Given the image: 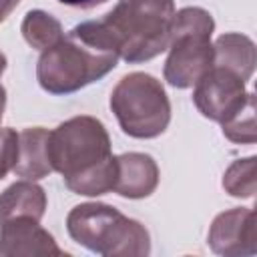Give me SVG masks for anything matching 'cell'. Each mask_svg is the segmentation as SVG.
Masks as SVG:
<instances>
[{"label": "cell", "instance_id": "12", "mask_svg": "<svg viewBox=\"0 0 257 257\" xmlns=\"http://www.w3.org/2000/svg\"><path fill=\"white\" fill-rule=\"evenodd\" d=\"M46 211V193L34 181H16L0 193V223L16 217L40 221Z\"/></svg>", "mask_w": 257, "mask_h": 257}, {"label": "cell", "instance_id": "19", "mask_svg": "<svg viewBox=\"0 0 257 257\" xmlns=\"http://www.w3.org/2000/svg\"><path fill=\"white\" fill-rule=\"evenodd\" d=\"M60 4L64 6H72V8H82V10H90V8H96L100 4H104L106 0H58Z\"/></svg>", "mask_w": 257, "mask_h": 257}, {"label": "cell", "instance_id": "5", "mask_svg": "<svg viewBox=\"0 0 257 257\" xmlns=\"http://www.w3.org/2000/svg\"><path fill=\"white\" fill-rule=\"evenodd\" d=\"M110 110L124 135L133 139H155L171 122L169 96L155 76L131 72L122 76L110 92Z\"/></svg>", "mask_w": 257, "mask_h": 257}, {"label": "cell", "instance_id": "10", "mask_svg": "<svg viewBox=\"0 0 257 257\" xmlns=\"http://www.w3.org/2000/svg\"><path fill=\"white\" fill-rule=\"evenodd\" d=\"M159 185V167L151 155L122 153L116 157L114 193L126 199H145Z\"/></svg>", "mask_w": 257, "mask_h": 257}, {"label": "cell", "instance_id": "2", "mask_svg": "<svg viewBox=\"0 0 257 257\" xmlns=\"http://www.w3.org/2000/svg\"><path fill=\"white\" fill-rule=\"evenodd\" d=\"M173 18V0H118L100 18V24L114 42L118 56L137 64L167 50Z\"/></svg>", "mask_w": 257, "mask_h": 257}, {"label": "cell", "instance_id": "22", "mask_svg": "<svg viewBox=\"0 0 257 257\" xmlns=\"http://www.w3.org/2000/svg\"><path fill=\"white\" fill-rule=\"evenodd\" d=\"M6 70V56L0 52V76H2V72Z\"/></svg>", "mask_w": 257, "mask_h": 257}, {"label": "cell", "instance_id": "20", "mask_svg": "<svg viewBox=\"0 0 257 257\" xmlns=\"http://www.w3.org/2000/svg\"><path fill=\"white\" fill-rule=\"evenodd\" d=\"M18 4H20V0H0V22H4Z\"/></svg>", "mask_w": 257, "mask_h": 257}, {"label": "cell", "instance_id": "4", "mask_svg": "<svg viewBox=\"0 0 257 257\" xmlns=\"http://www.w3.org/2000/svg\"><path fill=\"white\" fill-rule=\"evenodd\" d=\"M213 30L215 20L205 8L187 6L175 12L167 46L169 56L163 68L171 86L189 88L213 66Z\"/></svg>", "mask_w": 257, "mask_h": 257}, {"label": "cell", "instance_id": "3", "mask_svg": "<svg viewBox=\"0 0 257 257\" xmlns=\"http://www.w3.org/2000/svg\"><path fill=\"white\" fill-rule=\"evenodd\" d=\"M66 231L72 241L102 257H143L151 253V237L145 225L106 203L72 207L66 217Z\"/></svg>", "mask_w": 257, "mask_h": 257}, {"label": "cell", "instance_id": "8", "mask_svg": "<svg viewBox=\"0 0 257 257\" xmlns=\"http://www.w3.org/2000/svg\"><path fill=\"white\" fill-rule=\"evenodd\" d=\"M209 247L217 255L243 257L257 253L255 213L247 207H235L219 213L209 229Z\"/></svg>", "mask_w": 257, "mask_h": 257}, {"label": "cell", "instance_id": "14", "mask_svg": "<svg viewBox=\"0 0 257 257\" xmlns=\"http://www.w3.org/2000/svg\"><path fill=\"white\" fill-rule=\"evenodd\" d=\"M20 32H22L24 40L36 50L52 48L64 36L62 24L52 14H48L44 10L26 12V16H24V20L20 24Z\"/></svg>", "mask_w": 257, "mask_h": 257}, {"label": "cell", "instance_id": "13", "mask_svg": "<svg viewBox=\"0 0 257 257\" xmlns=\"http://www.w3.org/2000/svg\"><path fill=\"white\" fill-rule=\"evenodd\" d=\"M255 44L249 36L239 32L221 34L213 44V66L235 72L245 82L253 76L255 70Z\"/></svg>", "mask_w": 257, "mask_h": 257}, {"label": "cell", "instance_id": "15", "mask_svg": "<svg viewBox=\"0 0 257 257\" xmlns=\"http://www.w3.org/2000/svg\"><path fill=\"white\" fill-rule=\"evenodd\" d=\"M114 181H116V157H110L108 161L94 167L92 171L64 181V185L76 195L98 197V195H104V193L112 191Z\"/></svg>", "mask_w": 257, "mask_h": 257}, {"label": "cell", "instance_id": "7", "mask_svg": "<svg viewBox=\"0 0 257 257\" xmlns=\"http://www.w3.org/2000/svg\"><path fill=\"white\" fill-rule=\"evenodd\" d=\"M193 86L195 106L205 118L215 122H225L233 116L249 96L245 80L221 66H211Z\"/></svg>", "mask_w": 257, "mask_h": 257}, {"label": "cell", "instance_id": "11", "mask_svg": "<svg viewBox=\"0 0 257 257\" xmlns=\"http://www.w3.org/2000/svg\"><path fill=\"white\" fill-rule=\"evenodd\" d=\"M48 137L50 131L42 126L24 128L18 133V159L12 169L18 177L38 181L52 173L48 159Z\"/></svg>", "mask_w": 257, "mask_h": 257}, {"label": "cell", "instance_id": "17", "mask_svg": "<svg viewBox=\"0 0 257 257\" xmlns=\"http://www.w3.org/2000/svg\"><path fill=\"white\" fill-rule=\"evenodd\" d=\"M223 135L233 143H255V94L249 92L245 104L229 116L225 122H221Z\"/></svg>", "mask_w": 257, "mask_h": 257}, {"label": "cell", "instance_id": "18", "mask_svg": "<svg viewBox=\"0 0 257 257\" xmlns=\"http://www.w3.org/2000/svg\"><path fill=\"white\" fill-rule=\"evenodd\" d=\"M18 159V133L14 128H0V179H4Z\"/></svg>", "mask_w": 257, "mask_h": 257}, {"label": "cell", "instance_id": "21", "mask_svg": "<svg viewBox=\"0 0 257 257\" xmlns=\"http://www.w3.org/2000/svg\"><path fill=\"white\" fill-rule=\"evenodd\" d=\"M4 108H6V90H4V86L0 84V120H2Z\"/></svg>", "mask_w": 257, "mask_h": 257}, {"label": "cell", "instance_id": "16", "mask_svg": "<svg viewBox=\"0 0 257 257\" xmlns=\"http://www.w3.org/2000/svg\"><path fill=\"white\" fill-rule=\"evenodd\" d=\"M255 157L233 161L223 175V189L231 197L249 199L255 195Z\"/></svg>", "mask_w": 257, "mask_h": 257}, {"label": "cell", "instance_id": "6", "mask_svg": "<svg viewBox=\"0 0 257 257\" xmlns=\"http://www.w3.org/2000/svg\"><path fill=\"white\" fill-rule=\"evenodd\" d=\"M110 157V137L94 116H72L50 131L48 159L52 171L60 173L64 181L92 171Z\"/></svg>", "mask_w": 257, "mask_h": 257}, {"label": "cell", "instance_id": "1", "mask_svg": "<svg viewBox=\"0 0 257 257\" xmlns=\"http://www.w3.org/2000/svg\"><path fill=\"white\" fill-rule=\"evenodd\" d=\"M118 58V50L100 20H86L62 36L58 44L42 50L36 78L50 94H70L106 76Z\"/></svg>", "mask_w": 257, "mask_h": 257}, {"label": "cell", "instance_id": "9", "mask_svg": "<svg viewBox=\"0 0 257 257\" xmlns=\"http://www.w3.org/2000/svg\"><path fill=\"white\" fill-rule=\"evenodd\" d=\"M0 255L4 257H60L66 255L40 221L16 217L0 223Z\"/></svg>", "mask_w": 257, "mask_h": 257}]
</instances>
